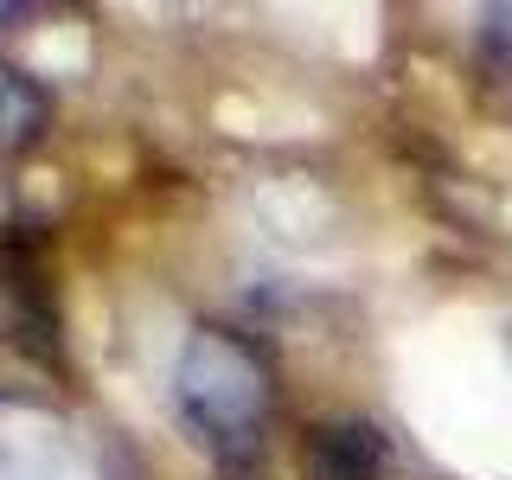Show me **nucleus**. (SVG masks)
Listing matches in <instances>:
<instances>
[{
    "label": "nucleus",
    "mask_w": 512,
    "mask_h": 480,
    "mask_svg": "<svg viewBox=\"0 0 512 480\" xmlns=\"http://www.w3.org/2000/svg\"><path fill=\"white\" fill-rule=\"evenodd\" d=\"M173 410H180L186 436L218 461V474H250L263 461L269 410H276L263 352L212 320L192 327L173 359Z\"/></svg>",
    "instance_id": "1"
},
{
    "label": "nucleus",
    "mask_w": 512,
    "mask_h": 480,
    "mask_svg": "<svg viewBox=\"0 0 512 480\" xmlns=\"http://www.w3.org/2000/svg\"><path fill=\"white\" fill-rule=\"evenodd\" d=\"M0 340L20 346L26 359L58 365V308H52V282L32 263V250L7 244L0 250Z\"/></svg>",
    "instance_id": "2"
},
{
    "label": "nucleus",
    "mask_w": 512,
    "mask_h": 480,
    "mask_svg": "<svg viewBox=\"0 0 512 480\" xmlns=\"http://www.w3.org/2000/svg\"><path fill=\"white\" fill-rule=\"evenodd\" d=\"M391 461L397 448L372 416H333V423H314L308 442H301V474L308 480H384Z\"/></svg>",
    "instance_id": "3"
},
{
    "label": "nucleus",
    "mask_w": 512,
    "mask_h": 480,
    "mask_svg": "<svg viewBox=\"0 0 512 480\" xmlns=\"http://www.w3.org/2000/svg\"><path fill=\"white\" fill-rule=\"evenodd\" d=\"M0 480H77L64 429L32 410H0Z\"/></svg>",
    "instance_id": "4"
},
{
    "label": "nucleus",
    "mask_w": 512,
    "mask_h": 480,
    "mask_svg": "<svg viewBox=\"0 0 512 480\" xmlns=\"http://www.w3.org/2000/svg\"><path fill=\"white\" fill-rule=\"evenodd\" d=\"M45 122H52V96L32 71L0 58V160H20L39 148Z\"/></svg>",
    "instance_id": "5"
},
{
    "label": "nucleus",
    "mask_w": 512,
    "mask_h": 480,
    "mask_svg": "<svg viewBox=\"0 0 512 480\" xmlns=\"http://www.w3.org/2000/svg\"><path fill=\"white\" fill-rule=\"evenodd\" d=\"M474 58L487 71V84L512 96V0L474 13Z\"/></svg>",
    "instance_id": "6"
},
{
    "label": "nucleus",
    "mask_w": 512,
    "mask_h": 480,
    "mask_svg": "<svg viewBox=\"0 0 512 480\" xmlns=\"http://www.w3.org/2000/svg\"><path fill=\"white\" fill-rule=\"evenodd\" d=\"M506 352H512V320H506Z\"/></svg>",
    "instance_id": "7"
}]
</instances>
